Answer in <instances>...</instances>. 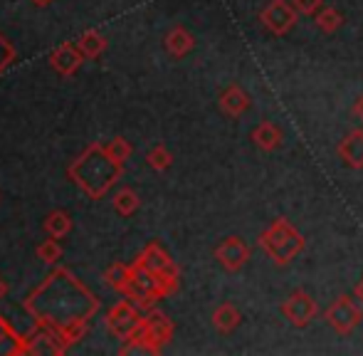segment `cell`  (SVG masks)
<instances>
[{
	"label": "cell",
	"instance_id": "cell-1",
	"mask_svg": "<svg viewBox=\"0 0 363 356\" xmlns=\"http://www.w3.org/2000/svg\"><path fill=\"white\" fill-rule=\"evenodd\" d=\"M121 171H124V166L116 164L114 159H109L104 146L91 144L69 166V178L89 198H101L121 178Z\"/></svg>",
	"mask_w": 363,
	"mask_h": 356
},
{
	"label": "cell",
	"instance_id": "cell-2",
	"mask_svg": "<svg viewBox=\"0 0 363 356\" xmlns=\"http://www.w3.org/2000/svg\"><path fill=\"white\" fill-rule=\"evenodd\" d=\"M257 245L264 250V255L274 262V265H289L291 260L304 252V235L296 230L287 218H277L269 223L267 230L259 233Z\"/></svg>",
	"mask_w": 363,
	"mask_h": 356
},
{
	"label": "cell",
	"instance_id": "cell-3",
	"mask_svg": "<svg viewBox=\"0 0 363 356\" xmlns=\"http://www.w3.org/2000/svg\"><path fill=\"white\" fill-rule=\"evenodd\" d=\"M324 319L336 334L349 337V334L361 324L363 307L359 304V299L356 297H351V294H341V297H336L334 302L326 307Z\"/></svg>",
	"mask_w": 363,
	"mask_h": 356
},
{
	"label": "cell",
	"instance_id": "cell-4",
	"mask_svg": "<svg viewBox=\"0 0 363 356\" xmlns=\"http://www.w3.org/2000/svg\"><path fill=\"white\" fill-rule=\"evenodd\" d=\"M299 18V10L294 8V3L289 0H269L267 5L259 13V23L274 38H284L287 33H291Z\"/></svg>",
	"mask_w": 363,
	"mask_h": 356
},
{
	"label": "cell",
	"instance_id": "cell-5",
	"mask_svg": "<svg viewBox=\"0 0 363 356\" xmlns=\"http://www.w3.org/2000/svg\"><path fill=\"white\" fill-rule=\"evenodd\" d=\"M136 265L148 269V272L153 274H161V279L168 284V287L176 292L178 289V265L171 260V255H168L166 250H163L158 243H148V245L141 250V255L136 257Z\"/></svg>",
	"mask_w": 363,
	"mask_h": 356
},
{
	"label": "cell",
	"instance_id": "cell-6",
	"mask_svg": "<svg viewBox=\"0 0 363 356\" xmlns=\"http://www.w3.org/2000/svg\"><path fill=\"white\" fill-rule=\"evenodd\" d=\"M282 314L291 327L304 329L316 319V314H319V304H316V299L311 297L309 292H304V289H294V292H291L289 297L282 302Z\"/></svg>",
	"mask_w": 363,
	"mask_h": 356
},
{
	"label": "cell",
	"instance_id": "cell-7",
	"mask_svg": "<svg viewBox=\"0 0 363 356\" xmlns=\"http://www.w3.org/2000/svg\"><path fill=\"white\" fill-rule=\"evenodd\" d=\"M250 257H252V250L240 235H228L216 247V260L225 272H240L250 262Z\"/></svg>",
	"mask_w": 363,
	"mask_h": 356
},
{
	"label": "cell",
	"instance_id": "cell-8",
	"mask_svg": "<svg viewBox=\"0 0 363 356\" xmlns=\"http://www.w3.org/2000/svg\"><path fill=\"white\" fill-rule=\"evenodd\" d=\"M141 319H144V317L139 314V309H136L129 299H121L119 304H114V307L109 309L106 327H109V332L114 334V337H119V339H124V342H126V339H129V334L141 324Z\"/></svg>",
	"mask_w": 363,
	"mask_h": 356
},
{
	"label": "cell",
	"instance_id": "cell-9",
	"mask_svg": "<svg viewBox=\"0 0 363 356\" xmlns=\"http://www.w3.org/2000/svg\"><path fill=\"white\" fill-rule=\"evenodd\" d=\"M218 106L225 116H230V119H240V116L252 106V96L240 87V84H230V87L220 94Z\"/></svg>",
	"mask_w": 363,
	"mask_h": 356
},
{
	"label": "cell",
	"instance_id": "cell-10",
	"mask_svg": "<svg viewBox=\"0 0 363 356\" xmlns=\"http://www.w3.org/2000/svg\"><path fill=\"white\" fill-rule=\"evenodd\" d=\"M336 154L349 169H363V129H351L336 146Z\"/></svg>",
	"mask_w": 363,
	"mask_h": 356
},
{
	"label": "cell",
	"instance_id": "cell-11",
	"mask_svg": "<svg viewBox=\"0 0 363 356\" xmlns=\"http://www.w3.org/2000/svg\"><path fill=\"white\" fill-rule=\"evenodd\" d=\"M50 62H52V67L57 69L62 77H69V74H74L77 69L82 67V62H84V52L79 50V45L62 43L52 55H50Z\"/></svg>",
	"mask_w": 363,
	"mask_h": 356
},
{
	"label": "cell",
	"instance_id": "cell-12",
	"mask_svg": "<svg viewBox=\"0 0 363 356\" xmlns=\"http://www.w3.org/2000/svg\"><path fill=\"white\" fill-rule=\"evenodd\" d=\"M250 139H252V144L257 146L259 151H277L284 141V134L274 121H262V124H257L252 129Z\"/></svg>",
	"mask_w": 363,
	"mask_h": 356
},
{
	"label": "cell",
	"instance_id": "cell-13",
	"mask_svg": "<svg viewBox=\"0 0 363 356\" xmlns=\"http://www.w3.org/2000/svg\"><path fill=\"white\" fill-rule=\"evenodd\" d=\"M240 322H242V312L233 302L218 304L216 312H213V327L220 334H233L240 327Z\"/></svg>",
	"mask_w": 363,
	"mask_h": 356
},
{
	"label": "cell",
	"instance_id": "cell-14",
	"mask_svg": "<svg viewBox=\"0 0 363 356\" xmlns=\"http://www.w3.org/2000/svg\"><path fill=\"white\" fill-rule=\"evenodd\" d=\"M144 322H146L148 332H151V337L156 339V342L161 344V347H163V344L171 342V337H173V322L163 312H158V309H148V314L144 317Z\"/></svg>",
	"mask_w": 363,
	"mask_h": 356
},
{
	"label": "cell",
	"instance_id": "cell-15",
	"mask_svg": "<svg viewBox=\"0 0 363 356\" xmlns=\"http://www.w3.org/2000/svg\"><path fill=\"white\" fill-rule=\"evenodd\" d=\"M193 48H196V38L186 28H173L166 35V50L173 57H186V55L193 52Z\"/></svg>",
	"mask_w": 363,
	"mask_h": 356
},
{
	"label": "cell",
	"instance_id": "cell-16",
	"mask_svg": "<svg viewBox=\"0 0 363 356\" xmlns=\"http://www.w3.org/2000/svg\"><path fill=\"white\" fill-rule=\"evenodd\" d=\"M314 25H316V30H319V33L334 35L336 30L344 25V15H341L336 8H331V5H326V8H321L319 13L314 15Z\"/></svg>",
	"mask_w": 363,
	"mask_h": 356
},
{
	"label": "cell",
	"instance_id": "cell-17",
	"mask_svg": "<svg viewBox=\"0 0 363 356\" xmlns=\"http://www.w3.org/2000/svg\"><path fill=\"white\" fill-rule=\"evenodd\" d=\"M77 45H79V50L84 52V57H99L106 50V38L101 33H96V30H86V33H82V38L77 40Z\"/></svg>",
	"mask_w": 363,
	"mask_h": 356
},
{
	"label": "cell",
	"instance_id": "cell-18",
	"mask_svg": "<svg viewBox=\"0 0 363 356\" xmlns=\"http://www.w3.org/2000/svg\"><path fill=\"white\" fill-rule=\"evenodd\" d=\"M45 230H48L50 238L60 240V238H65L69 230H72V221H69V216L65 211H55L45 218Z\"/></svg>",
	"mask_w": 363,
	"mask_h": 356
},
{
	"label": "cell",
	"instance_id": "cell-19",
	"mask_svg": "<svg viewBox=\"0 0 363 356\" xmlns=\"http://www.w3.org/2000/svg\"><path fill=\"white\" fill-rule=\"evenodd\" d=\"M139 193L134 188H121L119 193L114 196V211L119 216H134L139 211Z\"/></svg>",
	"mask_w": 363,
	"mask_h": 356
},
{
	"label": "cell",
	"instance_id": "cell-20",
	"mask_svg": "<svg viewBox=\"0 0 363 356\" xmlns=\"http://www.w3.org/2000/svg\"><path fill=\"white\" fill-rule=\"evenodd\" d=\"M129 277H131V265H121V262H114V265L104 272V282L109 284V287L119 289V292H124Z\"/></svg>",
	"mask_w": 363,
	"mask_h": 356
},
{
	"label": "cell",
	"instance_id": "cell-21",
	"mask_svg": "<svg viewBox=\"0 0 363 356\" xmlns=\"http://www.w3.org/2000/svg\"><path fill=\"white\" fill-rule=\"evenodd\" d=\"M101 146H104L106 156H109V159H114L116 164H121V166H124L126 159L131 156V144L126 139H121V136H116V139L106 141V144H101Z\"/></svg>",
	"mask_w": 363,
	"mask_h": 356
},
{
	"label": "cell",
	"instance_id": "cell-22",
	"mask_svg": "<svg viewBox=\"0 0 363 356\" xmlns=\"http://www.w3.org/2000/svg\"><path fill=\"white\" fill-rule=\"evenodd\" d=\"M146 161H148V166H151L153 171H166V169H171L173 156H171V151H168L166 146L158 144L146 154Z\"/></svg>",
	"mask_w": 363,
	"mask_h": 356
},
{
	"label": "cell",
	"instance_id": "cell-23",
	"mask_svg": "<svg viewBox=\"0 0 363 356\" xmlns=\"http://www.w3.org/2000/svg\"><path fill=\"white\" fill-rule=\"evenodd\" d=\"M38 257L43 262H48V265H52V262H57L60 257H62V247L57 245L55 238H50V240H45L38 245Z\"/></svg>",
	"mask_w": 363,
	"mask_h": 356
},
{
	"label": "cell",
	"instance_id": "cell-24",
	"mask_svg": "<svg viewBox=\"0 0 363 356\" xmlns=\"http://www.w3.org/2000/svg\"><path fill=\"white\" fill-rule=\"evenodd\" d=\"M13 62H15V48L0 35V74H3Z\"/></svg>",
	"mask_w": 363,
	"mask_h": 356
},
{
	"label": "cell",
	"instance_id": "cell-25",
	"mask_svg": "<svg viewBox=\"0 0 363 356\" xmlns=\"http://www.w3.org/2000/svg\"><path fill=\"white\" fill-rule=\"evenodd\" d=\"M291 3H294V8L299 10V15H311V18L324 8V5H321L324 0H291Z\"/></svg>",
	"mask_w": 363,
	"mask_h": 356
},
{
	"label": "cell",
	"instance_id": "cell-26",
	"mask_svg": "<svg viewBox=\"0 0 363 356\" xmlns=\"http://www.w3.org/2000/svg\"><path fill=\"white\" fill-rule=\"evenodd\" d=\"M351 114H354V119L363 121V94L356 96V101L351 104Z\"/></svg>",
	"mask_w": 363,
	"mask_h": 356
},
{
	"label": "cell",
	"instance_id": "cell-27",
	"mask_svg": "<svg viewBox=\"0 0 363 356\" xmlns=\"http://www.w3.org/2000/svg\"><path fill=\"white\" fill-rule=\"evenodd\" d=\"M354 297L359 299V304L363 307V277L359 279V282H356V287H354Z\"/></svg>",
	"mask_w": 363,
	"mask_h": 356
},
{
	"label": "cell",
	"instance_id": "cell-28",
	"mask_svg": "<svg viewBox=\"0 0 363 356\" xmlns=\"http://www.w3.org/2000/svg\"><path fill=\"white\" fill-rule=\"evenodd\" d=\"M5 292H8V284H5L3 279H0V299L5 297Z\"/></svg>",
	"mask_w": 363,
	"mask_h": 356
},
{
	"label": "cell",
	"instance_id": "cell-29",
	"mask_svg": "<svg viewBox=\"0 0 363 356\" xmlns=\"http://www.w3.org/2000/svg\"><path fill=\"white\" fill-rule=\"evenodd\" d=\"M30 3L40 5V8H45V5H50V3H52V0H30Z\"/></svg>",
	"mask_w": 363,
	"mask_h": 356
}]
</instances>
